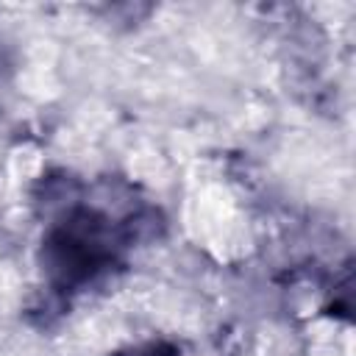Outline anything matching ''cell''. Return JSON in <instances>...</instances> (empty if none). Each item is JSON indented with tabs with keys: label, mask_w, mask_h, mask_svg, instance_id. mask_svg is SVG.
I'll use <instances>...</instances> for the list:
<instances>
[{
	"label": "cell",
	"mask_w": 356,
	"mask_h": 356,
	"mask_svg": "<svg viewBox=\"0 0 356 356\" xmlns=\"http://www.w3.org/2000/svg\"><path fill=\"white\" fill-rule=\"evenodd\" d=\"M125 356H175L172 348H164V345H147V348H136Z\"/></svg>",
	"instance_id": "6da1fadb"
}]
</instances>
